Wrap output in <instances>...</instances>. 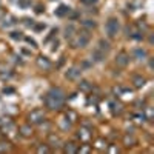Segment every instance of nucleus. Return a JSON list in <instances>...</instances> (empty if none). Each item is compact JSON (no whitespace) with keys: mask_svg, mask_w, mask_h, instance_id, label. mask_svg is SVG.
Returning a JSON list of instances; mask_svg holds the SVG:
<instances>
[{"mask_svg":"<svg viewBox=\"0 0 154 154\" xmlns=\"http://www.w3.org/2000/svg\"><path fill=\"white\" fill-rule=\"evenodd\" d=\"M43 105L49 111H59L65 105V91L60 86L49 88L45 97H43Z\"/></svg>","mask_w":154,"mask_h":154,"instance_id":"obj_1","label":"nucleus"},{"mask_svg":"<svg viewBox=\"0 0 154 154\" xmlns=\"http://www.w3.org/2000/svg\"><path fill=\"white\" fill-rule=\"evenodd\" d=\"M119 31H120V22H119V19L114 17V16L108 17V20L105 22V34H106V37L108 38L117 37Z\"/></svg>","mask_w":154,"mask_h":154,"instance_id":"obj_2","label":"nucleus"},{"mask_svg":"<svg viewBox=\"0 0 154 154\" xmlns=\"http://www.w3.org/2000/svg\"><path fill=\"white\" fill-rule=\"evenodd\" d=\"M89 40H91L89 34H86V32H75L71 37V46L72 48H85V46H88Z\"/></svg>","mask_w":154,"mask_h":154,"instance_id":"obj_3","label":"nucleus"},{"mask_svg":"<svg viewBox=\"0 0 154 154\" xmlns=\"http://www.w3.org/2000/svg\"><path fill=\"white\" fill-rule=\"evenodd\" d=\"M46 119H45V112H43V109H40V108H35V109H32L31 112H29V116H28V123H35V125H38V123H42V122H45Z\"/></svg>","mask_w":154,"mask_h":154,"instance_id":"obj_4","label":"nucleus"},{"mask_svg":"<svg viewBox=\"0 0 154 154\" xmlns=\"http://www.w3.org/2000/svg\"><path fill=\"white\" fill-rule=\"evenodd\" d=\"M82 66H77V65H72L71 68H68L66 69V72H65V77L68 80H71V82H77L82 77Z\"/></svg>","mask_w":154,"mask_h":154,"instance_id":"obj_5","label":"nucleus"},{"mask_svg":"<svg viewBox=\"0 0 154 154\" xmlns=\"http://www.w3.org/2000/svg\"><path fill=\"white\" fill-rule=\"evenodd\" d=\"M131 56L128 54V53H125V51H120V53L116 56V65H117L119 68H126L128 65H130V62H131Z\"/></svg>","mask_w":154,"mask_h":154,"instance_id":"obj_6","label":"nucleus"},{"mask_svg":"<svg viewBox=\"0 0 154 154\" xmlns=\"http://www.w3.org/2000/svg\"><path fill=\"white\" fill-rule=\"evenodd\" d=\"M19 134L23 139H31L32 134H34V128L31 126V123H23V125L19 126Z\"/></svg>","mask_w":154,"mask_h":154,"instance_id":"obj_7","label":"nucleus"},{"mask_svg":"<svg viewBox=\"0 0 154 154\" xmlns=\"http://www.w3.org/2000/svg\"><path fill=\"white\" fill-rule=\"evenodd\" d=\"M131 83H133V86H134L136 89H140V88L146 83V79H145L142 74H134V75L131 77Z\"/></svg>","mask_w":154,"mask_h":154,"instance_id":"obj_8","label":"nucleus"},{"mask_svg":"<svg viewBox=\"0 0 154 154\" xmlns=\"http://www.w3.org/2000/svg\"><path fill=\"white\" fill-rule=\"evenodd\" d=\"M37 66L40 68V69H43V71H48V69H51V66H53V63H51V60H49L48 57L40 56V57L37 59Z\"/></svg>","mask_w":154,"mask_h":154,"instance_id":"obj_9","label":"nucleus"},{"mask_svg":"<svg viewBox=\"0 0 154 154\" xmlns=\"http://www.w3.org/2000/svg\"><path fill=\"white\" fill-rule=\"evenodd\" d=\"M77 137H79L80 142H88V140L93 137V133H91V130H88V128L82 126L80 130H79V134H77Z\"/></svg>","mask_w":154,"mask_h":154,"instance_id":"obj_10","label":"nucleus"},{"mask_svg":"<svg viewBox=\"0 0 154 154\" xmlns=\"http://www.w3.org/2000/svg\"><path fill=\"white\" fill-rule=\"evenodd\" d=\"M122 143H123V146H134L136 143H137V139H136V136H133V133H126L125 136H123V140H122Z\"/></svg>","mask_w":154,"mask_h":154,"instance_id":"obj_11","label":"nucleus"},{"mask_svg":"<svg viewBox=\"0 0 154 154\" xmlns=\"http://www.w3.org/2000/svg\"><path fill=\"white\" fill-rule=\"evenodd\" d=\"M97 49H100V51H103L105 54H108L109 49H111V43L106 40V38H100V40L97 42Z\"/></svg>","mask_w":154,"mask_h":154,"instance_id":"obj_12","label":"nucleus"},{"mask_svg":"<svg viewBox=\"0 0 154 154\" xmlns=\"http://www.w3.org/2000/svg\"><path fill=\"white\" fill-rule=\"evenodd\" d=\"M106 56H108V54H105L103 51H100V49L96 48V49L93 51V54H91V57H93L91 60H93V62H103V60L106 59Z\"/></svg>","mask_w":154,"mask_h":154,"instance_id":"obj_13","label":"nucleus"},{"mask_svg":"<svg viewBox=\"0 0 154 154\" xmlns=\"http://www.w3.org/2000/svg\"><path fill=\"white\" fill-rule=\"evenodd\" d=\"M62 146H63V152H69V154L77 152V149H79V145H77L75 142H66V143H63Z\"/></svg>","mask_w":154,"mask_h":154,"instance_id":"obj_14","label":"nucleus"},{"mask_svg":"<svg viewBox=\"0 0 154 154\" xmlns=\"http://www.w3.org/2000/svg\"><path fill=\"white\" fill-rule=\"evenodd\" d=\"M146 51L143 49V48H136L134 51H133V57L134 59H137V60H145L146 59Z\"/></svg>","mask_w":154,"mask_h":154,"instance_id":"obj_15","label":"nucleus"},{"mask_svg":"<svg viewBox=\"0 0 154 154\" xmlns=\"http://www.w3.org/2000/svg\"><path fill=\"white\" fill-rule=\"evenodd\" d=\"M93 86H91V82L88 80H80L79 82V89H82V91H89Z\"/></svg>","mask_w":154,"mask_h":154,"instance_id":"obj_16","label":"nucleus"},{"mask_svg":"<svg viewBox=\"0 0 154 154\" xmlns=\"http://www.w3.org/2000/svg\"><path fill=\"white\" fill-rule=\"evenodd\" d=\"M106 140H96V142H94V148H97V149H106Z\"/></svg>","mask_w":154,"mask_h":154,"instance_id":"obj_17","label":"nucleus"},{"mask_svg":"<svg viewBox=\"0 0 154 154\" xmlns=\"http://www.w3.org/2000/svg\"><path fill=\"white\" fill-rule=\"evenodd\" d=\"M6 151H11L9 143L5 142V140H0V152H6Z\"/></svg>","mask_w":154,"mask_h":154,"instance_id":"obj_18","label":"nucleus"},{"mask_svg":"<svg viewBox=\"0 0 154 154\" xmlns=\"http://www.w3.org/2000/svg\"><path fill=\"white\" fill-rule=\"evenodd\" d=\"M83 26L88 28V29H94L97 26V23H96V20H85L83 22Z\"/></svg>","mask_w":154,"mask_h":154,"instance_id":"obj_19","label":"nucleus"},{"mask_svg":"<svg viewBox=\"0 0 154 154\" xmlns=\"http://www.w3.org/2000/svg\"><path fill=\"white\" fill-rule=\"evenodd\" d=\"M37 151L38 152H51V148L48 146V143H43V146H38Z\"/></svg>","mask_w":154,"mask_h":154,"instance_id":"obj_20","label":"nucleus"},{"mask_svg":"<svg viewBox=\"0 0 154 154\" xmlns=\"http://www.w3.org/2000/svg\"><path fill=\"white\" fill-rule=\"evenodd\" d=\"M96 2H97V0H82V3H85V5H93Z\"/></svg>","mask_w":154,"mask_h":154,"instance_id":"obj_21","label":"nucleus"}]
</instances>
